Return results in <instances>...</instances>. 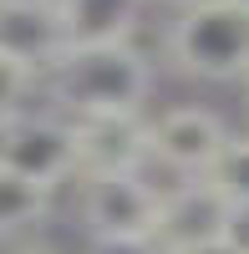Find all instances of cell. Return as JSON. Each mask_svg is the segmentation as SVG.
<instances>
[{"label": "cell", "instance_id": "cell-9", "mask_svg": "<svg viewBox=\"0 0 249 254\" xmlns=\"http://www.w3.org/2000/svg\"><path fill=\"white\" fill-rule=\"evenodd\" d=\"M142 5H148V0H61L66 46H112V41H132Z\"/></svg>", "mask_w": 249, "mask_h": 254}, {"label": "cell", "instance_id": "cell-2", "mask_svg": "<svg viewBox=\"0 0 249 254\" xmlns=\"http://www.w3.org/2000/svg\"><path fill=\"white\" fill-rule=\"evenodd\" d=\"M168 61L193 81H249V0H193L168 26Z\"/></svg>", "mask_w": 249, "mask_h": 254}, {"label": "cell", "instance_id": "cell-10", "mask_svg": "<svg viewBox=\"0 0 249 254\" xmlns=\"http://www.w3.org/2000/svg\"><path fill=\"white\" fill-rule=\"evenodd\" d=\"M51 188H41L31 178L10 173V168H0V239L5 234H26V229H36L41 219L51 214Z\"/></svg>", "mask_w": 249, "mask_h": 254}, {"label": "cell", "instance_id": "cell-11", "mask_svg": "<svg viewBox=\"0 0 249 254\" xmlns=\"http://www.w3.org/2000/svg\"><path fill=\"white\" fill-rule=\"evenodd\" d=\"M209 183L239 208V219L249 214V137H229V147H224L219 168L209 173Z\"/></svg>", "mask_w": 249, "mask_h": 254}, {"label": "cell", "instance_id": "cell-4", "mask_svg": "<svg viewBox=\"0 0 249 254\" xmlns=\"http://www.w3.org/2000/svg\"><path fill=\"white\" fill-rule=\"evenodd\" d=\"M0 168L31 178L41 188H56L76 178V132L71 117L61 112H20L10 122H0Z\"/></svg>", "mask_w": 249, "mask_h": 254}, {"label": "cell", "instance_id": "cell-16", "mask_svg": "<svg viewBox=\"0 0 249 254\" xmlns=\"http://www.w3.org/2000/svg\"><path fill=\"white\" fill-rule=\"evenodd\" d=\"M244 112H249V81H244Z\"/></svg>", "mask_w": 249, "mask_h": 254}, {"label": "cell", "instance_id": "cell-15", "mask_svg": "<svg viewBox=\"0 0 249 254\" xmlns=\"http://www.w3.org/2000/svg\"><path fill=\"white\" fill-rule=\"evenodd\" d=\"M36 5H51V10H61V0H36Z\"/></svg>", "mask_w": 249, "mask_h": 254}, {"label": "cell", "instance_id": "cell-3", "mask_svg": "<svg viewBox=\"0 0 249 254\" xmlns=\"http://www.w3.org/2000/svg\"><path fill=\"white\" fill-rule=\"evenodd\" d=\"M81 183V224L102 249H153L163 188L148 183L142 168L132 173H87Z\"/></svg>", "mask_w": 249, "mask_h": 254}, {"label": "cell", "instance_id": "cell-17", "mask_svg": "<svg viewBox=\"0 0 249 254\" xmlns=\"http://www.w3.org/2000/svg\"><path fill=\"white\" fill-rule=\"evenodd\" d=\"M26 254H51V249H26Z\"/></svg>", "mask_w": 249, "mask_h": 254}, {"label": "cell", "instance_id": "cell-13", "mask_svg": "<svg viewBox=\"0 0 249 254\" xmlns=\"http://www.w3.org/2000/svg\"><path fill=\"white\" fill-rule=\"evenodd\" d=\"M173 254H249V239L239 234V229H229V234H214V239H198V244H183Z\"/></svg>", "mask_w": 249, "mask_h": 254}, {"label": "cell", "instance_id": "cell-6", "mask_svg": "<svg viewBox=\"0 0 249 254\" xmlns=\"http://www.w3.org/2000/svg\"><path fill=\"white\" fill-rule=\"evenodd\" d=\"M229 229H239V208L224 198L209 178H183L178 188H163V214H158L153 254H173L183 244L229 234Z\"/></svg>", "mask_w": 249, "mask_h": 254}, {"label": "cell", "instance_id": "cell-5", "mask_svg": "<svg viewBox=\"0 0 249 254\" xmlns=\"http://www.w3.org/2000/svg\"><path fill=\"white\" fill-rule=\"evenodd\" d=\"M229 127L219 112L183 102V107H163L158 117H148V163L168 168L173 178H209L224 147H229Z\"/></svg>", "mask_w": 249, "mask_h": 254}, {"label": "cell", "instance_id": "cell-1", "mask_svg": "<svg viewBox=\"0 0 249 254\" xmlns=\"http://www.w3.org/2000/svg\"><path fill=\"white\" fill-rule=\"evenodd\" d=\"M153 81V61L132 41H112V46H66L46 66L41 87L51 92L61 117H142Z\"/></svg>", "mask_w": 249, "mask_h": 254}, {"label": "cell", "instance_id": "cell-14", "mask_svg": "<svg viewBox=\"0 0 249 254\" xmlns=\"http://www.w3.org/2000/svg\"><path fill=\"white\" fill-rule=\"evenodd\" d=\"M163 5H178V10H183V5H193V0H163Z\"/></svg>", "mask_w": 249, "mask_h": 254}, {"label": "cell", "instance_id": "cell-12", "mask_svg": "<svg viewBox=\"0 0 249 254\" xmlns=\"http://www.w3.org/2000/svg\"><path fill=\"white\" fill-rule=\"evenodd\" d=\"M36 92H41V71L20 66V61H10V56H0V122L31 112Z\"/></svg>", "mask_w": 249, "mask_h": 254}, {"label": "cell", "instance_id": "cell-8", "mask_svg": "<svg viewBox=\"0 0 249 254\" xmlns=\"http://www.w3.org/2000/svg\"><path fill=\"white\" fill-rule=\"evenodd\" d=\"M61 51H66L61 10L36 5V0H0V56L46 76V66Z\"/></svg>", "mask_w": 249, "mask_h": 254}, {"label": "cell", "instance_id": "cell-7", "mask_svg": "<svg viewBox=\"0 0 249 254\" xmlns=\"http://www.w3.org/2000/svg\"><path fill=\"white\" fill-rule=\"evenodd\" d=\"M71 132H76V178L132 173L148 163V117H71Z\"/></svg>", "mask_w": 249, "mask_h": 254}]
</instances>
